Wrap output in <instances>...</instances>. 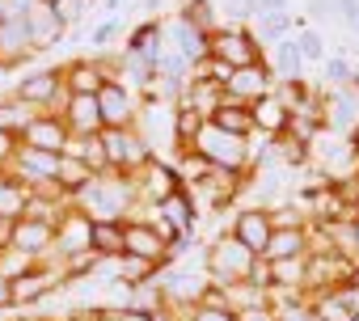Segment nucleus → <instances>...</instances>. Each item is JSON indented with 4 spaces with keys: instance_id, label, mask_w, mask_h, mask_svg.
I'll return each instance as SVG.
<instances>
[{
    "instance_id": "24",
    "label": "nucleus",
    "mask_w": 359,
    "mask_h": 321,
    "mask_svg": "<svg viewBox=\"0 0 359 321\" xmlns=\"http://www.w3.org/2000/svg\"><path fill=\"white\" fill-rule=\"evenodd\" d=\"M39 114H43V110H34V106H30V102H22L18 93H9V89L0 93V131L22 135V131H26Z\"/></svg>"
},
{
    "instance_id": "37",
    "label": "nucleus",
    "mask_w": 359,
    "mask_h": 321,
    "mask_svg": "<svg viewBox=\"0 0 359 321\" xmlns=\"http://www.w3.org/2000/svg\"><path fill=\"white\" fill-rule=\"evenodd\" d=\"M13 156H18V135L0 131V170H9V165H13Z\"/></svg>"
},
{
    "instance_id": "2",
    "label": "nucleus",
    "mask_w": 359,
    "mask_h": 321,
    "mask_svg": "<svg viewBox=\"0 0 359 321\" xmlns=\"http://www.w3.org/2000/svg\"><path fill=\"white\" fill-rule=\"evenodd\" d=\"M182 152H195V156H203V160H208V165L229 170V174H250V165H254L250 139L229 135V131H220V127H212V123H203V127L195 131V139H191Z\"/></svg>"
},
{
    "instance_id": "29",
    "label": "nucleus",
    "mask_w": 359,
    "mask_h": 321,
    "mask_svg": "<svg viewBox=\"0 0 359 321\" xmlns=\"http://www.w3.org/2000/svg\"><path fill=\"white\" fill-rule=\"evenodd\" d=\"M68 156L85 160L93 174H110V165H106V148H102V131H97V135H72V139H68Z\"/></svg>"
},
{
    "instance_id": "45",
    "label": "nucleus",
    "mask_w": 359,
    "mask_h": 321,
    "mask_svg": "<svg viewBox=\"0 0 359 321\" xmlns=\"http://www.w3.org/2000/svg\"><path fill=\"white\" fill-rule=\"evenodd\" d=\"M262 9H275V13H279V9H283V0H262Z\"/></svg>"
},
{
    "instance_id": "14",
    "label": "nucleus",
    "mask_w": 359,
    "mask_h": 321,
    "mask_svg": "<svg viewBox=\"0 0 359 321\" xmlns=\"http://www.w3.org/2000/svg\"><path fill=\"white\" fill-rule=\"evenodd\" d=\"M68 139H72V131H68V123L60 118V114H39L22 135H18V144L22 148H39V152H55V156H64L68 152Z\"/></svg>"
},
{
    "instance_id": "43",
    "label": "nucleus",
    "mask_w": 359,
    "mask_h": 321,
    "mask_svg": "<svg viewBox=\"0 0 359 321\" xmlns=\"http://www.w3.org/2000/svg\"><path fill=\"white\" fill-rule=\"evenodd\" d=\"M114 39V26H102V30H93V47H106Z\"/></svg>"
},
{
    "instance_id": "3",
    "label": "nucleus",
    "mask_w": 359,
    "mask_h": 321,
    "mask_svg": "<svg viewBox=\"0 0 359 321\" xmlns=\"http://www.w3.org/2000/svg\"><path fill=\"white\" fill-rule=\"evenodd\" d=\"M208 60L220 64V68H250V64H262V43L245 30V26H216L208 34Z\"/></svg>"
},
{
    "instance_id": "48",
    "label": "nucleus",
    "mask_w": 359,
    "mask_h": 321,
    "mask_svg": "<svg viewBox=\"0 0 359 321\" xmlns=\"http://www.w3.org/2000/svg\"><path fill=\"white\" fill-rule=\"evenodd\" d=\"M355 212H359V195H355Z\"/></svg>"
},
{
    "instance_id": "41",
    "label": "nucleus",
    "mask_w": 359,
    "mask_h": 321,
    "mask_svg": "<svg viewBox=\"0 0 359 321\" xmlns=\"http://www.w3.org/2000/svg\"><path fill=\"white\" fill-rule=\"evenodd\" d=\"M148 321H182V317H177V308H169V304H156V308H148Z\"/></svg>"
},
{
    "instance_id": "22",
    "label": "nucleus",
    "mask_w": 359,
    "mask_h": 321,
    "mask_svg": "<svg viewBox=\"0 0 359 321\" xmlns=\"http://www.w3.org/2000/svg\"><path fill=\"white\" fill-rule=\"evenodd\" d=\"M89 254L114 262L123 254V224L118 220H89Z\"/></svg>"
},
{
    "instance_id": "1",
    "label": "nucleus",
    "mask_w": 359,
    "mask_h": 321,
    "mask_svg": "<svg viewBox=\"0 0 359 321\" xmlns=\"http://www.w3.org/2000/svg\"><path fill=\"white\" fill-rule=\"evenodd\" d=\"M72 207L81 212V216H89V220H131V216H140V199H135V186H131V178H123V174H97L76 199H72Z\"/></svg>"
},
{
    "instance_id": "34",
    "label": "nucleus",
    "mask_w": 359,
    "mask_h": 321,
    "mask_svg": "<svg viewBox=\"0 0 359 321\" xmlns=\"http://www.w3.org/2000/svg\"><path fill=\"white\" fill-rule=\"evenodd\" d=\"M237 321H279V304L266 300V304H250V308H237L233 313Z\"/></svg>"
},
{
    "instance_id": "31",
    "label": "nucleus",
    "mask_w": 359,
    "mask_h": 321,
    "mask_svg": "<svg viewBox=\"0 0 359 321\" xmlns=\"http://www.w3.org/2000/svg\"><path fill=\"white\" fill-rule=\"evenodd\" d=\"M177 22H187V26H195V30L212 34V30H216V13H212V0H187V5H182V13H177Z\"/></svg>"
},
{
    "instance_id": "36",
    "label": "nucleus",
    "mask_w": 359,
    "mask_h": 321,
    "mask_svg": "<svg viewBox=\"0 0 359 321\" xmlns=\"http://www.w3.org/2000/svg\"><path fill=\"white\" fill-rule=\"evenodd\" d=\"M187 321H237L229 308H203V304H195V308H187Z\"/></svg>"
},
{
    "instance_id": "33",
    "label": "nucleus",
    "mask_w": 359,
    "mask_h": 321,
    "mask_svg": "<svg viewBox=\"0 0 359 321\" xmlns=\"http://www.w3.org/2000/svg\"><path fill=\"white\" fill-rule=\"evenodd\" d=\"M39 262L30 258V254H22V250H13V245H5V250H0V275H5V279H22L26 271H34Z\"/></svg>"
},
{
    "instance_id": "19",
    "label": "nucleus",
    "mask_w": 359,
    "mask_h": 321,
    "mask_svg": "<svg viewBox=\"0 0 359 321\" xmlns=\"http://www.w3.org/2000/svg\"><path fill=\"white\" fill-rule=\"evenodd\" d=\"M26 34H30V47H34V55H43V51H51L60 39H64V26L55 22V13L47 9V5H34L26 18Z\"/></svg>"
},
{
    "instance_id": "46",
    "label": "nucleus",
    "mask_w": 359,
    "mask_h": 321,
    "mask_svg": "<svg viewBox=\"0 0 359 321\" xmlns=\"http://www.w3.org/2000/svg\"><path fill=\"white\" fill-rule=\"evenodd\" d=\"M5 22H9V18H5V9H0V30H5Z\"/></svg>"
},
{
    "instance_id": "11",
    "label": "nucleus",
    "mask_w": 359,
    "mask_h": 321,
    "mask_svg": "<svg viewBox=\"0 0 359 321\" xmlns=\"http://www.w3.org/2000/svg\"><path fill=\"white\" fill-rule=\"evenodd\" d=\"M275 89V72L271 64H250V68H233L224 76V102H241V106H254L258 97H266Z\"/></svg>"
},
{
    "instance_id": "32",
    "label": "nucleus",
    "mask_w": 359,
    "mask_h": 321,
    "mask_svg": "<svg viewBox=\"0 0 359 321\" xmlns=\"http://www.w3.org/2000/svg\"><path fill=\"white\" fill-rule=\"evenodd\" d=\"M93 5H97V0H55L51 13H55V22L68 30V26H81V22L93 13Z\"/></svg>"
},
{
    "instance_id": "10",
    "label": "nucleus",
    "mask_w": 359,
    "mask_h": 321,
    "mask_svg": "<svg viewBox=\"0 0 359 321\" xmlns=\"http://www.w3.org/2000/svg\"><path fill=\"white\" fill-rule=\"evenodd\" d=\"M161 220V233L169 237V241H177V245H182L191 233H195V224H199V207H195V195L191 191H177V195H169L165 203H156L152 207Z\"/></svg>"
},
{
    "instance_id": "12",
    "label": "nucleus",
    "mask_w": 359,
    "mask_h": 321,
    "mask_svg": "<svg viewBox=\"0 0 359 321\" xmlns=\"http://www.w3.org/2000/svg\"><path fill=\"white\" fill-rule=\"evenodd\" d=\"M60 287H64L60 262H39L34 271H26L22 279H13V308H34L47 296H55Z\"/></svg>"
},
{
    "instance_id": "15",
    "label": "nucleus",
    "mask_w": 359,
    "mask_h": 321,
    "mask_svg": "<svg viewBox=\"0 0 359 321\" xmlns=\"http://www.w3.org/2000/svg\"><path fill=\"white\" fill-rule=\"evenodd\" d=\"M9 245L30 254L34 262H55V224H47V220H18Z\"/></svg>"
},
{
    "instance_id": "4",
    "label": "nucleus",
    "mask_w": 359,
    "mask_h": 321,
    "mask_svg": "<svg viewBox=\"0 0 359 321\" xmlns=\"http://www.w3.org/2000/svg\"><path fill=\"white\" fill-rule=\"evenodd\" d=\"M254 266H258V258H254L237 237H229V233H224L220 241H212V245H208V258H203L208 279H212V283H224V287H233V283H250Z\"/></svg>"
},
{
    "instance_id": "27",
    "label": "nucleus",
    "mask_w": 359,
    "mask_h": 321,
    "mask_svg": "<svg viewBox=\"0 0 359 321\" xmlns=\"http://www.w3.org/2000/svg\"><path fill=\"white\" fill-rule=\"evenodd\" d=\"M114 275H118V283L123 287H148V283H156V275H161V266H152V262H144V258H135V254H118L114 258Z\"/></svg>"
},
{
    "instance_id": "7",
    "label": "nucleus",
    "mask_w": 359,
    "mask_h": 321,
    "mask_svg": "<svg viewBox=\"0 0 359 321\" xmlns=\"http://www.w3.org/2000/svg\"><path fill=\"white\" fill-rule=\"evenodd\" d=\"M9 93H18L22 102H30L34 110H47V114H55L64 106V97H68L64 76H60V64L55 68H30V72H22L9 85Z\"/></svg>"
},
{
    "instance_id": "13",
    "label": "nucleus",
    "mask_w": 359,
    "mask_h": 321,
    "mask_svg": "<svg viewBox=\"0 0 359 321\" xmlns=\"http://www.w3.org/2000/svg\"><path fill=\"white\" fill-rule=\"evenodd\" d=\"M60 76H64L68 97H97V89L106 85L102 55H76V60L60 64Z\"/></svg>"
},
{
    "instance_id": "26",
    "label": "nucleus",
    "mask_w": 359,
    "mask_h": 321,
    "mask_svg": "<svg viewBox=\"0 0 359 321\" xmlns=\"http://www.w3.org/2000/svg\"><path fill=\"white\" fill-rule=\"evenodd\" d=\"M30 207V191L22 178H13L9 170H0V220H22Z\"/></svg>"
},
{
    "instance_id": "9",
    "label": "nucleus",
    "mask_w": 359,
    "mask_h": 321,
    "mask_svg": "<svg viewBox=\"0 0 359 321\" xmlns=\"http://www.w3.org/2000/svg\"><path fill=\"white\" fill-rule=\"evenodd\" d=\"M97 110H102V131H127V127H135L140 102L123 81H106L97 89Z\"/></svg>"
},
{
    "instance_id": "42",
    "label": "nucleus",
    "mask_w": 359,
    "mask_h": 321,
    "mask_svg": "<svg viewBox=\"0 0 359 321\" xmlns=\"http://www.w3.org/2000/svg\"><path fill=\"white\" fill-rule=\"evenodd\" d=\"M351 258L359 262V212L351 216Z\"/></svg>"
},
{
    "instance_id": "40",
    "label": "nucleus",
    "mask_w": 359,
    "mask_h": 321,
    "mask_svg": "<svg viewBox=\"0 0 359 321\" xmlns=\"http://www.w3.org/2000/svg\"><path fill=\"white\" fill-rule=\"evenodd\" d=\"M114 317H118V321H148V308L127 304V308H114Z\"/></svg>"
},
{
    "instance_id": "35",
    "label": "nucleus",
    "mask_w": 359,
    "mask_h": 321,
    "mask_svg": "<svg viewBox=\"0 0 359 321\" xmlns=\"http://www.w3.org/2000/svg\"><path fill=\"white\" fill-rule=\"evenodd\" d=\"M313 220H300V212L296 207H279V212H271V228H309Z\"/></svg>"
},
{
    "instance_id": "5",
    "label": "nucleus",
    "mask_w": 359,
    "mask_h": 321,
    "mask_svg": "<svg viewBox=\"0 0 359 321\" xmlns=\"http://www.w3.org/2000/svg\"><path fill=\"white\" fill-rule=\"evenodd\" d=\"M123 254H135V258H144V262L165 271L177 258V241H169L156 220L131 216V220H123Z\"/></svg>"
},
{
    "instance_id": "30",
    "label": "nucleus",
    "mask_w": 359,
    "mask_h": 321,
    "mask_svg": "<svg viewBox=\"0 0 359 321\" xmlns=\"http://www.w3.org/2000/svg\"><path fill=\"white\" fill-rule=\"evenodd\" d=\"M309 304V313L317 317V321H355V308L338 296V292H321V296H309L304 300Z\"/></svg>"
},
{
    "instance_id": "6",
    "label": "nucleus",
    "mask_w": 359,
    "mask_h": 321,
    "mask_svg": "<svg viewBox=\"0 0 359 321\" xmlns=\"http://www.w3.org/2000/svg\"><path fill=\"white\" fill-rule=\"evenodd\" d=\"M131 186H135V199L148 203V207L165 203V199L177 195V191H187V182H182V174H177V165H169V160L156 156V152L131 174Z\"/></svg>"
},
{
    "instance_id": "47",
    "label": "nucleus",
    "mask_w": 359,
    "mask_h": 321,
    "mask_svg": "<svg viewBox=\"0 0 359 321\" xmlns=\"http://www.w3.org/2000/svg\"><path fill=\"white\" fill-rule=\"evenodd\" d=\"M39 5H47V9H51V5H55V0H39Z\"/></svg>"
},
{
    "instance_id": "17",
    "label": "nucleus",
    "mask_w": 359,
    "mask_h": 321,
    "mask_svg": "<svg viewBox=\"0 0 359 321\" xmlns=\"http://www.w3.org/2000/svg\"><path fill=\"white\" fill-rule=\"evenodd\" d=\"M85 250H89V216L68 207L55 224V262H64L72 254H85Z\"/></svg>"
},
{
    "instance_id": "28",
    "label": "nucleus",
    "mask_w": 359,
    "mask_h": 321,
    "mask_svg": "<svg viewBox=\"0 0 359 321\" xmlns=\"http://www.w3.org/2000/svg\"><path fill=\"white\" fill-rule=\"evenodd\" d=\"M161 39H165V26H161V22H144L140 30H131V39H127V47H123V51L156 64V55H161Z\"/></svg>"
},
{
    "instance_id": "25",
    "label": "nucleus",
    "mask_w": 359,
    "mask_h": 321,
    "mask_svg": "<svg viewBox=\"0 0 359 321\" xmlns=\"http://www.w3.org/2000/svg\"><path fill=\"white\" fill-rule=\"evenodd\" d=\"M208 123L220 127V131H229V135H241V139L254 135V114H250V106H241V102H220Z\"/></svg>"
},
{
    "instance_id": "18",
    "label": "nucleus",
    "mask_w": 359,
    "mask_h": 321,
    "mask_svg": "<svg viewBox=\"0 0 359 321\" xmlns=\"http://www.w3.org/2000/svg\"><path fill=\"white\" fill-rule=\"evenodd\" d=\"M72 135H97L102 131V110H97V97H64V106L55 110Z\"/></svg>"
},
{
    "instance_id": "8",
    "label": "nucleus",
    "mask_w": 359,
    "mask_h": 321,
    "mask_svg": "<svg viewBox=\"0 0 359 321\" xmlns=\"http://www.w3.org/2000/svg\"><path fill=\"white\" fill-rule=\"evenodd\" d=\"M102 148H106L110 174H123V178H131L144 160L152 156V144H148L135 127H127V131H102Z\"/></svg>"
},
{
    "instance_id": "39",
    "label": "nucleus",
    "mask_w": 359,
    "mask_h": 321,
    "mask_svg": "<svg viewBox=\"0 0 359 321\" xmlns=\"http://www.w3.org/2000/svg\"><path fill=\"white\" fill-rule=\"evenodd\" d=\"M296 47H300V55H309V60H317V55H321V39H317V34H304Z\"/></svg>"
},
{
    "instance_id": "20",
    "label": "nucleus",
    "mask_w": 359,
    "mask_h": 321,
    "mask_svg": "<svg viewBox=\"0 0 359 321\" xmlns=\"http://www.w3.org/2000/svg\"><path fill=\"white\" fill-rule=\"evenodd\" d=\"M250 114H254V131H262V135H271V139H279V135L287 131V123H292V110L279 102L275 89H271L266 97H258V102L250 106Z\"/></svg>"
},
{
    "instance_id": "16",
    "label": "nucleus",
    "mask_w": 359,
    "mask_h": 321,
    "mask_svg": "<svg viewBox=\"0 0 359 321\" xmlns=\"http://www.w3.org/2000/svg\"><path fill=\"white\" fill-rule=\"evenodd\" d=\"M229 237H237L254 258H262V250L271 241V212L266 207H241L229 224Z\"/></svg>"
},
{
    "instance_id": "44",
    "label": "nucleus",
    "mask_w": 359,
    "mask_h": 321,
    "mask_svg": "<svg viewBox=\"0 0 359 321\" xmlns=\"http://www.w3.org/2000/svg\"><path fill=\"white\" fill-rule=\"evenodd\" d=\"M346 287H355V292H359V262L351 266V279H346Z\"/></svg>"
},
{
    "instance_id": "21",
    "label": "nucleus",
    "mask_w": 359,
    "mask_h": 321,
    "mask_svg": "<svg viewBox=\"0 0 359 321\" xmlns=\"http://www.w3.org/2000/svg\"><path fill=\"white\" fill-rule=\"evenodd\" d=\"M313 250L309 228H271V241L262 250V262H279V258H304Z\"/></svg>"
},
{
    "instance_id": "38",
    "label": "nucleus",
    "mask_w": 359,
    "mask_h": 321,
    "mask_svg": "<svg viewBox=\"0 0 359 321\" xmlns=\"http://www.w3.org/2000/svg\"><path fill=\"white\" fill-rule=\"evenodd\" d=\"M0 313H13V279L0 275Z\"/></svg>"
},
{
    "instance_id": "23",
    "label": "nucleus",
    "mask_w": 359,
    "mask_h": 321,
    "mask_svg": "<svg viewBox=\"0 0 359 321\" xmlns=\"http://www.w3.org/2000/svg\"><path fill=\"white\" fill-rule=\"evenodd\" d=\"M93 178H97V174H93V170L85 165V160H76V156H68V152L60 156V170H55V186L64 191L68 207H72V199H76V195H81V191H85V186L93 182Z\"/></svg>"
}]
</instances>
